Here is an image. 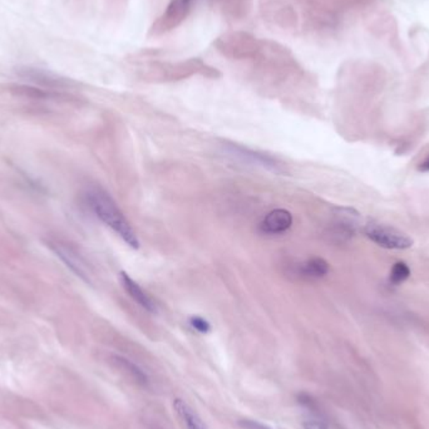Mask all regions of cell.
<instances>
[{
	"mask_svg": "<svg viewBox=\"0 0 429 429\" xmlns=\"http://www.w3.org/2000/svg\"><path fill=\"white\" fill-rule=\"evenodd\" d=\"M197 1L199 0H171L152 25L151 35H166L180 27L194 11Z\"/></svg>",
	"mask_w": 429,
	"mask_h": 429,
	"instance_id": "5",
	"label": "cell"
},
{
	"mask_svg": "<svg viewBox=\"0 0 429 429\" xmlns=\"http://www.w3.org/2000/svg\"><path fill=\"white\" fill-rule=\"evenodd\" d=\"M215 46L218 52L232 59H247L260 54L263 42L244 32H232L220 37Z\"/></svg>",
	"mask_w": 429,
	"mask_h": 429,
	"instance_id": "2",
	"label": "cell"
},
{
	"mask_svg": "<svg viewBox=\"0 0 429 429\" xmlns=\"http://www.w3.org/2000/svg\"><path fill=\"white\" fill-rule=\"evenodd\" d=\"M409 276H411V269L408 268V265L403 261H398L392 268L390 280L392 284L399 285L402 282H404Z\"/></svg>",
	"mask_w": 429,
	"mask_h": 429,
	"instance_id": "15",
	"label": "cell"
},
{
	"mask_svg": "<svg viewBox=\"0 0 429 429\" xmlns=\"http://www.w3.org/2000/svg\"><path fill=\"white\" fill-rule=\"evenodd\" d=\"M292 225V213L284 209H278L263 218L259 230L265 235H280L290 229Z\"/></svg>",
	"mask_w": 429,
	"mask_h": 429,
	"instance_id": "9",
	"label": "cell"
},
{
	"mask_svg": "<svg viewBox=\"0 0 429 429\" xmlns=\"http://www.w3.org/2000/svg\"><path fill=\"white\" fill-rule=\"evenodd\" d=\"M86 199L88 206L102 223L113 230L132 249L139 247L137 235L132 229L131 223L107 192L101 189H92L87 192Z\"/></svg>",
	"mask_w": 429,
	"mask_h": 429,
	"instance_id": "1",
	"label": "cell"
},
{
	"mask_svg": "<svg viewBox=\"0 0 429 429\" xmlns=\"http://www.w3.org/2000/svg\"><path fill=\"white\" fill-rule=\"evenodd\" d=\"M18 75L24 80H29L40 87H46V88H63L68 85L67 80L53 75V73H49L46 70H43V69L27 67V68L19 69Z\"/></svg>",
	"mask_w": 429,
	"mask_h": 429,
	"instance_id": "10",
	"label": "cell"
},
{
	"mask_svg": "<svg viewBox=\"0 0 429 429\" xmlns=\"http://www.w3.org/2000/svg\"><path fill=\"white\" fill-rule=\"evenodd\" d=\"M361 225V213L352 207H338L332 215L329 236L337 242H348L354 237Z\"/></svg>",
	"mask_w": 429,
	"mask_h": 429,
	"instance_id": "7",
	"label": "cell"
},
{
	"mask_svg": "<svg viewBox=\"0 0 429 429\" xmlns=\"http://www.w3.org/2000/svg\"><path fill=\"white\" fill-rule=\"evenodd\" d=\"M215 69L209 67L200 59H189L175 63L151 64L149 68V77L161 80H180L189 75H215Z\"/></svg>",
	"mask_w": 429,
	"mask_h": 429,
	"instance_id": "4",
	"label": "cell"
},
{
	"mask_svg": "<svg viewBox=\"0 0 429 429\" xmlns=\"http://www.w3.org/2000/svg\"><path fill=\"white\" fill-rule=\"evenodd\" d=\"M239 425L242 429H273L269 425L261 423L259 421H254V419H241Z\"/></svg>",
	"mask_w": 429,
	"mask_h": 429,
	"instance_id": "18",
	"label": "cell"
},
{
	"mask_svg": "<svg viewBox=\"0 0 429 429\" xmlns=\"http://www.w3.org/2000/svg\"><path fill=\"white\" fill-rule=\"evenodd\" d=\"M364 234L378 247L390 250H406L412 247L413 240L401 230L394 229L383 223H368L364 226Z\"/></svg>",
	"mask_w": 429,
	"mask_h": 429,
	"instance_id": "6",
	"label": "cell"
},
{
	"mask_svg": "<svg viewBox=\"0 0 429 429\" xmlns=\"http://www.w3.org/2000/svg\"><path fill=\"white\" fill-rule=\"evenodd\" d=\"M304 429H329L325 419L321 416V413L316 411L311 412L305 417L303 422Z\"/></svg>",
	"mask_w": 429,
	"mask_h": 429,
	"instance_id": "16",
	"label": "cell"
},
{
	"mask_svg": "<svg viewBox=\"0 0 429 429\" xmlns=\"http://www.w3.org/2000/svg\"><path fill=\"white\" fill-rule=\"evenodd\" d=\"M189 325L192 329H195L196 332H201V334H207L211 329V325L209 321H205L204 318L201 316H192L189 318Z\"/></svg>",
	"mask_w": 429,
	"mask_h": 429,
	"instance_id": "17",
	"label": "cell"
},
{
	"mask_svg": "<svg viewBox=\"0 0 429 429\" xmlns=\"http://www.w3.org/2000/svg\"><path fill=\"white\" fill-rule=\"evenodd\" d=\"M173 411L176 413L180 423L182 424L183 429H209L202 418L187 402L176 398L173 401Z\"/></svg>",
	"mask_w": 429,
	"mask_h": 429,
	"instance_id": "12",
	"label": "cell"
},
{
	"mask_svg": "<svg viewBox=\"0 0 429 429\" xmlns=\"http://www.w3.org/2000/svg\"><path fill=\"white\" fill-rule=\"evenodd\" d=\"M328 273L329 263L321 258H310L295 265V274L306 280L321 279L328 275Z\"/></svg>",
	"mask_w": 429,
	"mask_h": 429,
	"instance_id": "13",
	"label": "cell"
},
{
	"mask_svg": "<svg viewBox=\"0 0 429 429\" xmlns=\"http://www.w3.org/2000/svg\"><path fill=\"white\" fill-rule=\"evenodd\" d=\"M418 170L422 172H429V156L422 162V163H421V165H419Z\"/></svg>",
	"mask_w": 429,
	"mask_h": 429,
	"instance_id": "19",
	"label": "cell"
},
{
	"mask_svg": "<svg viewBox=\"0 0 429 429\" xmlns=\"http://www.w3.org/2000/svg\"><path fill=\"white\" fill-rule=\"evenodd\" d=\"M49 247H51V249L57 255L58 258L61 259L75 274H77V276H80L87 282L91 281L89 280L88 265L83 260V258L80 256V252L77 251L75 249L69 247L67 244L61 242V241H52Z\"/></svg>",
	"mask_w": 429,
	"mask_h": 429,
	"instance_id": "8",
	"label": "cell"
},
{
	"mask_svg": "<svg viewBox=\"0 0 429 429\" xmlns=\"http://www.w3.org/2000/svg\"><path fill=\"white\" fill-rule=\"evenodd\" d=\"M225 155L239 162L241 165L247 166L260 167L266 171L274 172V173H285L286 168L281 161L275 158L273 156L263 154L260 151H254L247 149L236 143H225L223 146Z\"/></svg>",
	"mask_w": 429,
	"mask_h": 429,
	"instance_id": "3",
	"label": "cell"
},
{
	"mask_svg": "<svg viewBox=\"0 0 429 429\" xmlns=\"http://www.w3.org/2000/svg\"><path fill=\"white\" fill-rule=\"evenodd\" d=\"M116 361L120 364L125 371L131 374V377L137 382V383L142 384L143 387H147L149 385V377L146 375V373L143 372L142 369L135 364L133 361L123 358V356H116Z\"/></svg>",
	"mask_w": 429,
	"mask_h": 429,
	"instance_id": "14",
	"label": "cell"
},
{
	"mask_svg": "<svg viewBox=\"0 0 429 429\" xmlns=\"http://www.w3.org/2000/svg\"><path fill=\"white\" fill-rule=\"evenodd\" d=\"M120 282L123 289L128 292V295L131 297L138 305H141L143 309L147 310L149 313H157V304L155 300L149 297L147 292L143 290L141 286L138 285L136 281L132 279L130 275L127 273H120Z\"/></svg>",
	"mask_w": 429,
	"mask_h": 429,
	"instance_id": "11",
	"label": "cell"
}]
</instances>
